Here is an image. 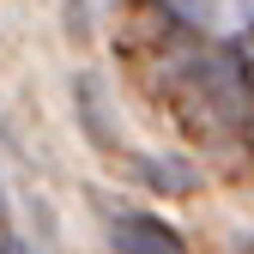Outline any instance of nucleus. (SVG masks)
Masks as SVG:
<instances>
[{
  "instance_id": "1",
  "label": "nucleus",
  "mask_w": 254,
  "mask_h": 254,
  "mask_svg": "<svg viewBox=\"0 0 254 254\" xmlns=\"http://www.w3.org/2000/svg\"><path fill=\"white\" fill-rule=\"evenodd\" d=\"M115 248L121 254H182V242L151 218H115Z\"/></svg>"
}]
</instances>
